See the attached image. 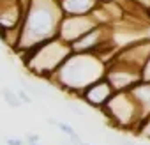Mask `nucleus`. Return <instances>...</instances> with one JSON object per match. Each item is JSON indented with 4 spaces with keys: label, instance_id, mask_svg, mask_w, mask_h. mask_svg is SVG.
Returning <instances> with one entry per match:
<instances>
[{
    "label": "nucleus",
    "instance_id": "1",
    "mask_svg": "<svg viewBox=\"0 0 150 145\" xmlns=\"http://www.w3.org/2000/svg\"><path fill=\"white\" fill-rule=\"evenodd\" d=\"M57 0H28L21 20V32L16 53H23L51 37H57V28L62 18Z\"/></svg>",
    "mask_w": 150,
    "mask_h": 145
},
{
    "label": "nucleus",
    "instance_id": "2",
    "mask_svg": "<svg viewBox=\"0 0 150 145\" xmlns=\"http://www.w3.org/2000/svg\"><path fill=\"white\" fill-rule=\"evenodd\" d=\"M104 69L106 64L94 53H71L48 83L74 97H80L88 85L104 76Z\"/></svg>",
    "mask_w": 150,
    "mask_h": 145
},
{
    "label": "nucleus",
    "instance_id": "3",
    "mask_svg": "<svg viewBox=\"0 0 150 145\" xmlns=\"http://www.w3.org/2000/svg\"><path fill=\"white\" fill-rule=\"evenodd\" d=\"M71 53H72V50L67 43L60 41L58 37H51V39L20 53V58L23 62L25 71L30 76L48 82Z\"/></svg>",
    "mask_w": 150,
    "mask_h": 145
},
{
    "label": "nucleus",
    "instance_id": "4",
    "mask_svg": "<svg viewBox=\"0 0 150 145\" xmlns=\"http://www.w3.org/2000/svg\"><path fill=\"white\" fill-rule=\"evenodd\" d=\"M101 113L108 119L111 127L127 129L132 133L143 119V113L131 92H115L111 99L104 104Z\"/></svg>",
    "mask_w": 150,
    "mask_h": 145
},
{
    "label": "nucleus",
    "instance_id": "5",
    "mask_svg": "<svg viewBox=\"0 0 150 145\" xmlns=\"http://www.w3.org/2000/svg\"><path fill=\"white\" fill-rule=\"evenodd\" d=\"M104 78L115 92H131L141 82V71L118 60H111L106 64Z\"/></svg>",
    "mask_w": 150,
    "mask_h": 145
},
{
    "label": "nucleus",
    "instance_id": "6",
    "mask_svg": "<svg viewBox=\"0 0 150 145\" xmlns=\"http://www.w3.org/2000/svg\"><path fill=\"white\" fill-rule=\"evenodd\" d=\"M96 25L97 23L92 18V14H85V16H62L60 23H58V28H57V37L71 46L74 41H78L81 36H85Z\"/></svg>",
    "mask_w": 150,
    "mask_h": 145
},
{
    "label": "nucleus",
    "instance_id": "7",
    "mask_svg": "<svg viewBox=\"0 0 150 145\" xmlns=\"http://www.w3.org/2000/svg\"><path fill=\"white\" fill-rule=\"evenodd\" d=\"M150 58V37H143L139 41H132L127 44H122L113 57V60H118L122 64H127L134 69H143L146 60Z\"/></svg>",
    "mask_w": 150,
    "mask_h": 145
},
{
    "label": "nucleus",
    "instance_id": "8",
    "mask_svg": "<svg viewBox=\"0 0 150 145\" xmlns=\"http://www.w3.org/2000/svg\"><path fill=\"white\" fill-rule=\"evenodd\" d=\"M113 34H115V27L96 25L92 30H88L78 41H74L71 44V50H72V53H96L104 43L113 39Z\"/></svg>",
    "mask_w": 150,
    "mask_h": 145
},
{
    "label": "nucleus",
    "instance_id": "9",
    "mask_svg": "<svg viewBox=\"0 0 150 145\" xmlns=\"http://www.w3.org/2000/svg\"><path fill=\"white\" fill-rule=\"evenodd\" d=\"M28 0H0V36L6 30L21 27Z\"/></svg>",
    "mask_w": 150,
    "mask_h": 145
},
{
    "label": "nucleus",
    "instance_id": "10",
    "mask_svg": "<svg viewBox=\"0 0 150 145\" xmlns=\"http://www.w3.org/2000/svg\"><path fill=\"white\" fill-rule=\"evenodd\" d=\"M115 94V90L111 89V85L108 83V80L103 76V78H99L97 82H94L92 85H88L81 94H80V101L81 103H85L87 106H90V108H94V110H103L104 108V104L111 99V96Z\"/></svg>",
    "mask_w": 150,
    "mask_h": 145
},
{
    "label": "nucleus",
    "instance_id": "11",
    "mask_svg": "<svg viewBox=\"0 0 150 145\" xmlns=\"http://www.w3.org/2000/svg\"><path fill=\"white\" fill-rule=\"evenodd\" d=\"M97 6V0H58V7L64 16H85Z\"/></svg>",
    "mask_w": 150,
    "mask_h": 145
},
{
    "label": "nucleus",
    "instance_id": "12",
    "mask_svg": "<svg viewBox=\"0 0 150 145\" xmlns=\"http://www.w3.org/2000/svg\"><path fill=\"white\" fill-rule=\"evenodd\" d=\"M131 94H132L134 101L138 103V106H139L143 117L148 115V113H150V82L141 80V82L131 90Z\"/></svg>",
    "mask_w": 150,
    "mask_h": 145
},
{
    "label": "nucleus",
    "instance_id": "13",
    "mask_svg": "<svg viewBox=\"0 0 150 145\" xmlns=\"http://www.w3.org/2000/svg\"><path fill=\"white\" fill-rule=\"evenodd\" d=\"M55 127H58V131L60 133H64L69 140H71V143L72 145H78L80 141H81V138H80V134L76 133V129H74L71 124H67V122H62V120H57L55 122Z\"/></svg>",
    "mask_w": 150,
    "mask_h": 145
},
{
    "label": "nucleus",
    "instance_id": "14",
    "mask_svg": "<svg viewBox=\"0 0 150 145\" xmlns=\"http://www.w3.org/2000/svg\"><path fill=\"white\" fill-rule=\"evenodd\" d=\"M0 94H2V99L6 101V104H7L9 108L18 110V108L23 106L21 101H20L18 96H16V90H13V89H9V87H2V89H0Z\"/></svg>",
    "mask_w": 150,
    "mask_h": 145
},
{
    "label": "nucleus",
    "instance_id": "15",
    "mask_svg": "<svg viewBox=\"0 0 150 145\" xmlns=\"http://www.w3.org/2000/svg\"><path fill=\"white\" fill-rule=\"evenodd\" d=\"M21 89H25L30 96H35V97H50V90L48 89H42L35 83H30V82H25L21 80Z\"/></svg>",
    "mask_w": 150,
    "mask_h": 145
},
{
    "label": "nucleus",
    "instance_id": "16",
    "mask_svg": "<svg viewBox=\"0 0 150 145\" xmlns=\"http://www.w3.org/2000/svg\"><path fill=\"white\" fill-rule=\"evenodd\" d=\"M138 136H141V138H146V140H150V113L148 115H145L143 119H141V122L138 124V127H136V131H134Z\"/></svg>",
    "mask_w": 150,
    "mask_h": 145
},
{
    "label": "nucleus",
    "instance_id": "17",
    "mask_svg": "<svg viewBox=\"0 0 150 145\" xmlns=\"http://www.w3.org/2000/svg\"><path fill=\"white\" fill-rule=\"evenodd\" d=\"M16 96H18V99L21 101V104H32V103H34L32 96H30V94H28L25 89H21V87L16 90Z\"/></svg>",
    "mask_w": 150,
    "mask_h": 145
},
{
    "label": "nucleus",
    "instance_id": "18",
    "mask_svg": "<svg viewBox=\"0 0 150 145\" xmlns=\"http://www.w3.org/2000/svg\"><path fill=\"white\" fill-rule=\"evenodd\" d=\"M25 143H27V145H41V136L35 134V133H27Z\"/></svg>",
    "mask_w": 150,
    "mask_h": 145
},
{
    "label": "nucleus",
    "instance_id": "19",
    "mask_svg": "<svg viewBox=\"0 0 150 145\" xmlns=\"http://www.w3.org/2000/svg\"><path fill=\"white\" fill-rule=\"evenodd\" d=\"M141 80L150 82V58L146 60V64H145V65H143V69H141Z\"/></svg>",
    "mask_w": 150,
    "mask_h": 145
},
{
    "label": "nucleus",
    "instance_id": "20",
    "mask_svg": "<svg viewBox=\"0 0 150 145\" xmlns=\"http://www.w3.org/2000/svg\"><path fill=\"white\" fill-rule=\"evenodd\" d=\"M67 106H69L74 113H78L80 117H85V110H83L80 104H76V103H72V101H71V103H67Z\"/></svg>",
    "mask_w": 150,
    "mask_h": 145
},
{
    "label": "nucleus",
    "instance_id": "21",
    "mask_svg": "<svg viewBox=\"0 0 150 145\" xmlns=\"http://www.w3.org/2000/svg\"><path fill=\"white\" fill-rule=\"evenodd\" d=\"M6 145H27L21 138H6Z\"/></svg>",
    "mask_w": 150,
    "mask_h": 145
},
{
    "label": "nucleus",
    "instance_id": "22",
    "mask_svg": "<svg viewBox=\"0 0 150 145\" xmlns=\"http://www.w3.org/2000/svg\"><path fill=\"white\" fill-rule=\"evenodd\" d=\"M78 145H92V143H85V141H80Z\"/></svg>",
    "mask_w": 150,
    "mask_h": 145
},
{
    "label": "nucleus",
    "instance_id": "23",
    "mask_svg": "<svg viewBox=\"0 0 150 145\" xmlns=\"http://www.w3.org/2000/svg\"><path fill=\"white\" fill-rule=\"evenodd\" d=\"M0 80H2V76H0Z\"/></svg>",
    "mask_w": 150,
    "mask_h": 145
},
{
    "label": "nucleus",
    "instance_id": "24",
    "mask_svg": "<svg viewBox=\"0 0 150 145\" xmlns=\"http://www.w3.org/2000/svg\"><path fill=\"white\" fill-rule=\"evenodd\" d=\"M57 2H58V0H57Z\"/></svg>",
    "mask_w": 150,
    "mask_h": 145
}]
</instances>
